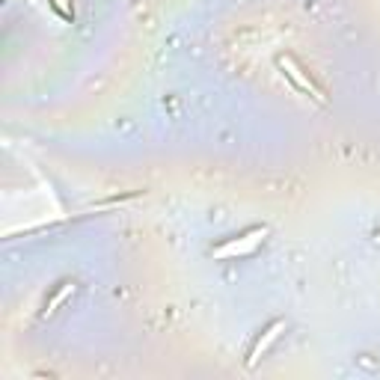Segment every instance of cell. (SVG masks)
<instances>
[{"label":"cell","instance_id":"obj_1","mask_svg":"<svg viewBox=\"0 0 380 380\" xmlns=\"http://www.w3.org/2000/svg\"><path fill=\"white\" fill-rule=\"evenodd\" d=\"M277 69H280V71L285 74V78H288V81H292V84L300 89V93H306L312 101H318V104H327L324 89H321V86H318V84L309 78V71L303 69V66L297 63V59H294L292 54H280V57H277Z\"/></svg>","mask_w":380,"mask_h":380},{"label":"cell","instance_id":"obj_2","mask_svg":"<svg viewBox=\"0 0 380 380\" xmlns=\"http://www.w3.org/2000/svg\"><path fill=\"white\" fill-rule=\"evenodd\" d=\"M265 238H267V226H253V229L247 232H241L229 241H223L220 247L211 250V255L214 258H235V255H247L253 253L258 244H265Z\"/></svg>","mask_w":380,"mask_h":380},{"label":"cell","instance_id":"obj_3","mask_svg":"<svg viewBox=\"0 0 380 380\" xmlns=\"http://www.w3.org/2000/svg\"><path fill=\"white\" fill-rule=\"evenodd\" d=\"M282 330H285V321H273V324H267V327H265V333H262V336L255 339V345L250 347V357H247V366H250V369H253L255 362L267 354V347L282 336Z\"/></svg>","mask_w":380,"mask_h":380},{"label":"cell","instance_id":"obj_4","mask_svg":"<svg viewBox=\"0 0 380 380\" xmlns=\"http://www.w3.org/2000/svg\"><path fill=\"white\" fill-rule=\"evenodd\" d=\"M71 292H74V282H71V280H66V282H63V288H59V292H57L48 303H45V312H42V315H45V318H51V315L57 312V306H59V303H63Z\"/></svg>","mask_w":380,"mask_h":380},{"label":"cell","instance_id":"obj_5","mask_svg":"<svg viewBox=\"0 0 380 380\" xmlns=\"http://www.w3.org/2000/svg\"><path fill=\"white\" fill-rule=\"evenodd\" d=\"M374 241H377V244H380V229H377V232H374Z\"/></svg>","mask_w":380,"mask_h":380}]
</instances>
